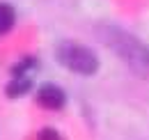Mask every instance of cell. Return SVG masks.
Returning a JSON list of instances; mask_svg holds the SVG:
<instances>
[{
  "instance_id": "cell-5",
  "label": "cell",
  "mask_w": 149,
  "mask_h": 140,
  "mask_svg": "<svg viewBox=\"0 0 149 140\" xmlns=\"http://www.w3.org/2000/svg\"><path fill=\"white\" fill-rule=\"evenodd\" d=\"M30 88H32V78H12L7 83V88H5V94L9 99H19L23 94H28Z\"/></svg>"
},
{
  "instance_id": "cell-2",
  "label": "cell",
  "mask_w": 149,
  "mask_h": 140,
  "mask_svg": "<svg viewBox=\"0 0 149 140\" xmlns=\"http://www.w3.org/2000/svg\"><path fill=\"white\" fill-rule=\"evenodd\" d=\"M55 57L64 69L80 74V76H94L101 64L96 53L78 41H60L55 48Z\"/></svg>"
},
{
  "instance_id": "cell-4",
  "label": "cell",
  "mask_w": 149,
  "mask_h": 140,
  "mask_svg": "<svg viewBox=\"0 0 149 140\" xmlns=\"http://www.w3.org/2000/svg\"><path fill=\"white\" fill-rule=\"evenodd\" d=\"M37 57L35 55H25V57H21L19 62L12 67V78H30V71L37 69Z\"/></svg>"
},
{
  "instance_id": "cell-6",
  "label": "cell",
  "mask_w": 149,
  "mask_h": 140,
  "mask_svg": "<svg viewBox=\"0 0 149 140\" xmlns=\"http://www.w3.org/2000/svg\"><path fill=\"white\" fill-rule=\"evenodd\" d=\"M16 23V9L9 2H0V35H7Z\"/></svg>"
},
{
  "instance_id": "cell-7",
  "label": "cell",
  "mask_w": 149,
  "mask_h": 140,
  "mask_svg": "<svg viewBox=\"0 0 149 140\" xmlns=\"http://www.w3.org/2000/svg\"><path fill=\"white\" fill-rule=\"evenodd\" d=\"M37 140H64L60 136V131L57 129H51V126H46V129H41L37 133Z\"/></svg>"
},
{
  "instance_id": "cell-1",
  "label": "cell",
  "mask_w": 149,
  "mask_h": 140,
  "mask_svg": "<svg viewBox=\"0 0 149 140\" xmlns=\"http://www.w3.org/2000/svg\"><path fill=\"white\" fill-rule=\"evenodd\" d=\"M99 37L129 67L131 74L149 80V46L142 39H138L133 32H129L126 28L115 25V23L99 25Z\"/></svg>"
},
{
  "instance_id": "cell-3",
  "label": "cell",
  "mask_w": 149,
  "mask_h": 140,
  "mask_svg": "<svg viewBox=\"0 0 149 140\" xmlns=\"http://www.w3.org/2000/svg\"><path fill=\"white\" fill-rule=\"evenodd\" d=\"M37 104L41 108H48V110H62L64 104H67V94H64V90L60 85L44 83L37 90Z\"/></svg>"
}]
</instances>
